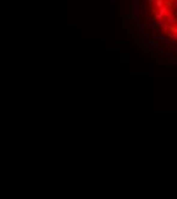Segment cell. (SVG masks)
<instances>
[{
	"mask_svg": "<svg viewBox=\"0 0 177 199\" xmlns=\"http://www.w3.org/2000/svg\"><path fill=\"white\" fill-rule=\"evenodd\" d=\"M133 3L134 5H140V0H133Z\"/></svg>",
	"mask_w": 177,
	"mask_h": 199,
	"instance_id": "cell-11",
	"label": "cell"
},
{
	"mask_svg": "<svg viewBox=\"0 0 177 199\" xmlns=\"http://www.w3.org/2000/svg\"><path fill=\"white\" fill-rule=\"evenodd\" d=\"M112 8H113V3H112V2H109L107 5L104 6V12L107 14V15H110V14H112Z\"/></svg>",
	"mask_w": 177,
	"mask_h": 199,
	"instance_id": "cell-5",
	"label": "cell"
},
{
	"mask_svg": "<svg viewBox=\"0 0 177 199\" xmlns=\"http://www.w3.org/2000/svg\"><path fill=\"white\" fill-rule=\"evenodd\" d=\"M127 22H128V19H127V14L122 17V28H127Z\"/></svg>",
	"mask_w": 177,
	"mask_h": 199,
	"instance_id": "cell-9",
	"label": "cell"
},
{
	"mask_svg": "<svg viewBox=\"0 0 177 199\" xmlns=\"http://www.w3.org/2000/svg\"><path fill=\"white\" fill-rule=\"evenodd\" d=\"M151 54H153V51H144V49L140 51V55H142V57H150Z\"/></svg>",
	"mask_w": 177,
	"mask_h": 199,
	"instance_id": "cell-7",
	"label": "cell"
},
{
	"mask_svg": "<svg viewBox=\"0 0 177 199\" xmlns=\"http://www.w3.org/2000/svg\"><path fill=\"white\" fill-rule=\"evenodd\" d=\"M168 35H171L172 38H176V40H177V26H176V25L170 26V32H168Z\"/></svg>",
	"mask_w": 177,
	"mask_h": 199,
	"instance_id": "cell-4",
	"label": "cell"
},
{
	"mask_svg": "<svg viewBox=\"0 0 177 199\" xmlns=\"http://www.w3.org/2000/svg\"><path fill=\"white\" fill-rule=\"evenodd\" d=\"M156 26L159 28V29H162L164 32H170V23L166 22V20H157V23H156Z\"/></svg>",
	"mask_w": 177,
	"mask_h": 199,
	"instance_id": "cell-2",
	"label": "cell"
},
{
	"mask_svg": "<svg viewBox=\"0 0 177 199\" xmlns=\"http://www.w3.org/2000/svg\"><path fill=\"white\" fill-rule=\"evenodd\" d=\"M151 40L156 41L157 44H159V43H164V41H168V38H166L165 35H160V34H154V35L151 37Z\"/></svg>",
	"mask_w": 177,
	"mask_h": 199,
	"instance_id": "cell-3",
	"label": "cell"
},
{
	"mask_svg": "<svg viewBox=\"0 0 177 199\" xmlns=\"http://www.w3.org/2000/svg\"><path fill=\"white\" fill-rule=\"evenodd\" d=\"M134 15H139L140 14V5H134V11H133Z\"/></svg>",
	"mask_w": 177,
	"mask_h": 199,
	"instance_id": "cell-8",
	"label": "cell"
},
{
	"mask_svg": "<svg viewBox=\"0 0 177 199\" xmlns=\"http://www.w3.org/2000/svg\"><path fill=\"white\" fill-rule=\"evenodd\" d=\"M164 5H165V0H154V3H153V6L157 8V9H159V8H162ZM150 6H151V5H150Z\"/></svg>",
	"mask_w": 177,
	"mask_h": 199,
	"instance_id": "cell-6",
	"label": "cell"
},
{
	"mask_svg": "<svg viewBox=\"0 0 177 199\" xmlns=\"http://www.w3.org/2000/svg\"><path fill=\"white\" fill-rule=\"evenodd\" d=\"M134 44H137L140 49H144V51H154V47L159 46L151 38H148V40H134Z\"/></svg>",
	"mask_w": 177,
	"mask_h": 199,
	"instance_id": "cell-1",
	"label": "cell"
},
{
	"mask_svg": "<svg viewBox=\"0 0 177 199\" xmlns=\"http://www.w3.org/2000/svg\"><path fill=\"white\" fill-rule=\"evenodd\" d=\"M148 3H150V5H153V3H154V0H148Z\"/></svg>",
	"mask_w": 177,
	"mask_h": 199,
	"instance_id": "cell-12",
	"label": "cell"
},
{
	"mask_svg": "<svg viewBox=\"0 0 177 199\" xmlns=\"http://www.w3.org/2000/svg\"><path fill=\"white\" fill-rule=\"evenodd\" d=\"M172 8L177 9V0H172Z\"/></svg>",
	"mask_w": 177,
	"mask_h": 199,
	"instance_id": "cell-10",
	"label": "cell"
}]
</instances>
